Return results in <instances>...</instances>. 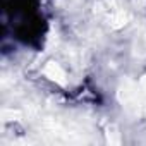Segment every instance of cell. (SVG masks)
Segmentation results:
<instances>
[{
    "label": "cell",
    "mask_w": 146,
    "mask_h": 146,
    "mask_svg": "<svg viewBox=\"0 0 146 146\" xmlns=\"http://www.w3.org/2000/svg\"><path fill=\"white\" fill-rule=\"evenodd\" d=\"M132 5L136 9H144L146 7V0H132Z\"/></svg>",
    "instance_id": "obj_7"
},
{
    "label": "cell",
    "mask_w": 146,
    "mask_h": 146,
    "mask_svg": "<svg viewBox=\"0 0 146 146\" xmlns=\"http://www.w3.org/2000/svg\"><path fill=\"white\" fill-rule=\"evenodd\" d=\"M21 113L17 110H2V120H7V117H11V120H16Z\"/></svg>",
    "instance_id": "obj_6"
},
{
    "label": "cell",
    "mask_w": 146,
    "mask_h": 146,
    "mask_svg": "<svg viewBox=\"0 0 146 146\" xmlns=\"http://www.w3.org/2000/svg\"><path fill=\"white\" fill-rule=\"evenodd\" d=\"M107 143L110 146H119L120 144V134H119V129L113 124L107 127Z\"/></svg>",
    "instance_id": "obj_4"
},
{
    "label": "cell",
    "mask_w": 146,
    "mask_h": 146,
    "mask_svg": "<svg viewBox=\"0 0 146 146\" xmlns=\"http://www.w3.org/2000/svg\"><path fill=\"white\" fill-rule=\"evenodd\" d=\"M129 12L127 11H124V9H117V11H113L110 16H108V24H110V28H113V29H120V28H124L127 23H129Z\"/></svg>",
    "instance_id": "obj_3"
},
{
    "label": "cell",
    "mask_w": 146,
    "mask_h": 146,
    "mask_svg": "<svg viewBox=\"0 0 146 146\" xmlns=\"http://www.w3.org/2000/svg\"><path fill=\"white\" fill-rule=\"evenodd\" d=\"M139 91H141V100H143V107L146 110V76L141 78L139 81Z\"/></svg>",
    "instance_id": "obj_5"
},
{
    "label": "cell",
    "mask_w": 146,
    "mask_h": 146,
    "mask_svg": "<svg viewBox=\"0 0 146 146\" xmlns=\"http://www.w3.org/2000/svg\"><path fill=\"white\" fill-rule=\"evenodd\" d=\"M117 98L120 102V105L127 110V113L134 115V117H141L146 110L143 107V100H141V91H139V84L134 83L132 79L125 78L120 81L119 90H117Z\"/></svg>",
    "instance_id": "obj_1"
},
{
    "label": "cell",
    "mask_w": 146,
    "mask_h": 146,
    "mask_svg": "<svg viewBox=\"0 0 146 146\" xmlns=\"http://www.w3.org/2000/svg\"><path fill=\"white\" fill-rule=\"evenodd\" d=\"M43 72H45V76L48 78V79H52V81H55L57 84H65V72H64V69L60 67V64H57V62H48L46 65H45V69H43Z\"/></svg>",
    "instance_id": "obj_2"
},
{
    "label": "cell",
    "mask_w": 146,
    "mask_h": 146,
    "mask_svg": "<svg viewBox=\"0 0 146 146\" xmlns=\"http://www.w3.org/2000/svg\"><path fill=\"white\" fill-rule=\"evenodd\" d=\"M144 43H146V33H144Z\"/></svg>",
    "instance_id": "obj_8"
}]
</instances>
